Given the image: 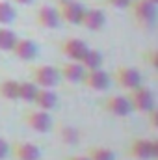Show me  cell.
Returning <instances> with one entry per match:
<instances>
[{"label":"cell","instance_id":"cell-1","mask_svg":"<svg viewBox=\"0 0 158 160\" xmlns=\"http://www.w3.org/2000/svg\"><path fill=\"white\" fill-rule=\"evenodd\" d=\"M128 102L132 106V110L140 112V114H151L156 106L155 102V93L147 88V86H138L134 89L128 91Z\"/></svg>","mask_w":158,"mask_h":160},{"label":"cell","instance_id":"cell-2","mask_svg":"<svg viewBox=\"0 0 158 160\" xmlns=\"http://www.w3.org/2000/svg\"><path fill=\"white\" fill-rule=\"evenodd\" d=\"M134 21L143 26V28H149L155 24L156 21V4L153 2H147V0H132L130 6H128Z\"/></svg>","mask_w":158,"mask_h":160},{"label":"cell","instance_id":"cell-3","mask_svg":"<svg viewBox=\"0 0 158 160\" xmlns=\"http://www.w3.org/2000/svg\"><path fill=\"white\" fill-rule=\"evenodd\" d=\"M56 9H58L60 21H63L67 24H80L86 8L80 2H77V0H60Z\"/></svg>","mask_w":158,"mask_h":160},{"label":"cell","instance_id":"cell-4","mask_svg":"<svg viewBox=\"0 0 158 160\" xmlns=\"http://www.w3.org/2000/svg\"><path fill=\"white\" fill-rule=\"evenodd\" d=\"M130 157L138 160H151L158 157V142L156 140H147V138H138L130 143L128 147Z\"/></svg>","mask_w":158,"mask_h":160},{"label":"cell","instance_id":"cell-5","mask_svg":"<svg viewBox=\"0 0 158 160\" xmlns=\"http://www.w3.org/2000/svg\"><path fill=\"white\" fill-rule=\"evenodd\" d=\"M86 88L93 89V91H106L112 84V77L101 67V69H89L84 71V77L80 80Z\"/></svg>","mask_w":158,"mask_h":160},{"label":"cell","instance_id":"cell-6","mask_svg":"<svg viewBox=\"0 0 158 160\" xmlns=\"http://www.w3.org/2000/svg\"><path fill=\"white\" fill-rule=\"evenodd\" d=\"M114 80H116V84H117L119 88H123L126 91L141 86V75H140V71L134 69V67H128V65L117 67L114 71Z\"/></svg>","mask_w":158,"mask_h":160},{"label":"cell","instance_id":"cell-7","mask_svg":"<svg viewBox=\"0 0 158 160\" xmlns=\"http://www.w3.org/2000/svg\"><path fill=\"white\" fill-rule=\"evenodd\" d=\"M32 82L37 88H54L60 82V73L52 65H37L32 69Z\"/></svg>","mask_w":158,"mask_h":160},{"label":"cell","instance_id":"cell-8","mask_svg":"<svg viewBox=\"0 0 158 160\" xmlns=\"http://www.w3.org/2000/svg\"><path fill=\"white\" fill-rule=\"evenodd\" d=\"M24 123H26L32 130H36V132H39V134H47V132H50V128H52V118H50V114L45 112V110H39V108L26 112V114H24Z\"/></svg>","mask_w":158,"mask_h":160},{"label":"cell","instance_id":"cell-9","mask_svg":"<svg viewBox=\"0 0 158 160\" xmlns=\"http://www.w3.org/2000/svg\"><path fill=\"white\" fill-rule=\"evenodd\" d=\"M62 54L65 58H69V62H80L84 58V54L87 52V43L84 39H78V38H67V39L62 43Z\"/></svg>","mask_w":158,"mask_h":160},{"label":"cell","instance_id":"cell-10","mask_svg":"<svg viewBox=\"0 0 158 160\" xmlns=\"http://www.w3.org/2000/svg\"><path fill=\"white\" fill-rule=\"evenodd\" d=\"M36 22L39 24L41 28H47V30H54L60 26V15H58V9L48 6V4H43L37 13H36Z\"/></svg>","mask_w":158,"mask_h":160},{"label":"cell","instance_id":"cell-11","mask_svg":"<svg viewBox=\"0 0 158 160\" xmlns=\"http://www.w3.org/2000/svg\"><path fill=\"white\" fill-rule=\"evenodd\" d=\"M102 108H104L108 114L117 116V118H125V116H128V114L132 112V106H130L128 99L123 97V95H112V97H108V99L102 102Z\"/></svg>","mask_w":158,"mask_h":160},{"label":"cell","instance_id":"cell-12","mask_svg":"<svg viewBox=\"0 0 158 160\" xmlns=\"http://www.w3.org/2000/svg\"><path fill=\"white\" fill-rule=\"evenodd\" d=\"M80 24L91 32H97L101 30L104 24H106V15L102 9L99 8H91V9H84V15H82V21Z\"/></svg>","mask_w":158,"mask_h":160},{"label":"cell","instance_id":"cell-13","mask_svg":"<svg viewBox=\"0 0 158 160\" xmlns=\"http://www.w3.org/2000/svg\"><path fill=\"white\" fill-rule=\"evenodd\" d=\"M11 52H13L21 62H32V60L37 58L39 48H37V45H36L32 39L22 38V39H17V43H15V47H13Z\"/></svg>","mask_w":158,"mask_h":160},{"label":"cell","instance_id":"cell-14","mask_svg":"<svg viewBox=\"0 0 158 160\" xmlns=\"http://www.w3.org/2000/svg\"><path fill=\"white\" fill-rule=\"evenodd\" d=\"M13 155L17 160H39L41 158V151L39 147L32 142H17L11 145Z\"/></svg>","mask_w":158,"mask_h":160},{"label":"cell","instance_id":"cell-15","mask_svg":"<svg viewBox=\"0 0 158 160\" xmlns=\"http://www.w3.org/2000/svg\"><path fill=\"white\" fill-rule=\"evenodd\" d=\"M32 102L39 110L50 112V110H54L58 106V95L52 89H48V88H37V93H36V97H34Z\"/></svg>","mask_w":158,"mask_h":160},{"label":"cell","instance_id":"cell-16","mask_svg":"<svg viewBox=\"0 0 158 160\" xmlns=\"http://www.w3.org/2000/svg\"><path fill=\"white\" fill-rule=\"evenodd\" d=\"M84 67H82V63L80 62H65L60 69H58V73H60V77H63V78L67 80V82H71V84H77L82 80L84 77Z\"/></svg>","mask_w":158,"mask_h":160},{"label":"cell","instance_id":"cell-17","mask_svg":"<svg viewBox=\"0 0 158 160\" xmlns=\"http://www.w3.org/2000/svg\"><path fill=\"white\" fill-rule=\"evenodd\" d=\"M80 63H82V67L86 71H89V69H101L102 67V54L99 50H95V48H87V52L84 54V58L80 60Z\"/></svg>","mask_w":158,"mask_h":160},{"label":"cell","instance_id":"cell-18","mask_svg":"<svg viewBox=\"0 0 158 160\" xmlns=\"http://www.w3.org/2000/svg\"><path fill=\"white\" fill-rule=\"evenodd\" d=\"M37 93V86L30 80V82H19V91H17V101H24V102H32L34 97Z\"/></svg>","mask_w":158,"mask_h":160},{"label":"cell","instance_id":"cell-19","mask_svg":"<svg viewBox=\"0 0 158 160\" xmlns=\"http://www.w3.org/2000/svg\"><path fill=\"white\" fill-rule=\"evenodd\" d=\"M15 19H17L15 8L7 0H0V26H7V24L15 22Z\"/></svg>","mask_w":158,"mask_h":160},{"label":"cell","instance_id":"cell-20","mask_svg":"<svg viewBox=\"0 0 158 160\" xmlns=\"http://www.w3.org/2000/svg\"><path fill=\"white\" fill-rule=\"evenodd\" d=\"M86 157L89 160H116V153L104 145H93V147H89Z\"/></svg>","mask_w":158,"mask_h":160},{"label":"cell","instance_id":"cell-21","mask_svg":"<svg viewBox=\"0 0 158 160\" xmlns=\"http://www.w3.org/2000/svg\"><path fill=\"white\" fill-rule=\"evenodd\" d=\"M19 82L17 80H4L0 82V97L6 101H17Z\"/></svg>","mask_w":158,"mask_h":160},{"label":"cell","instance_id":"cell-22","mask_svg":"<svg viewBox=\"0 0 158 160\" xmlns=\"http://www.w3.org/2000/svg\"><path fill=\"white\" fill-rule=\"evenodd\" d=\"M17 34L9 28H0V50H6V52H11L15 43H17Z\"/></svg>","mask_w":158,"mask_h":160},{"label":"cell","instance_id":"cell-23","mask_svg":"<svg viewBox=\"0 0 158 160\" xmlns=\"http://www.w3.org/2000/svg\"><path fill=\"white\" fill-rule=\"evenodd\" d=\"M62 136H63V140L65 142H71V143H75L77 140H78V134H77V130L75 128H62Z\"/></svg>","mask_w":158,"mask_h":160},{"label":"cell","instance_id":"cell-24","mask_svg":"<svg viewBox=\"0 0 158 160\" xmlns=\"http://www.w3.org/2000/svg\"><path fill=\"white\" fill-rule=\"evenodd\" d=\"M106 2H108L112 8H116V9H126L132 0H106Z\"/></svg>","mask_w":158,"mask_h":160},{"label":"cell","instance_id":"cell-25","mask_svg":"<svg viewBox=\"0 0 158 160\" xmlns=\"http://www.w3.org/2000/svg\"><path fill=\"white\" fill-rule=\"evenodd\" d=\"M7 153H9V143L4 140V138H0V160H4L7 157Z\"/></svg>","mask_w":158,"mask_h":160},{"label":"cell","instance_id":"cell-26","mask_svg":"<svg viewBox=\"0 0 158 160\" xmlns=\"http://www.w3.org/2000/svg\"><path fill=\"white\" fill-rule=\"evenodd\" d=\"M13 4H19V6H30L34 0H11Z\"/></svg>","mask_w":158,"mask_h":160},{"label":"cell","instance_id":"cell-27","mask_svg":"<svg viewBox=\"0 0 158 160\" xmlns=\"http://www.w3.org/2000/svg\"><path fill=\"white\" fill-rule=\"evenodd\" d=\"M67 160H89L86 155H75V157H69Z\"/></svg>","mask_w":158,"mask_h":160},{"label":"cell","instance_id":"cell-28","mask_svg":"<svg viewBox=\"0 0 158 160\" xmlns=\"http://www.w3.org/2000/svg\"><path fill=\"white\" fill-rule=\"evenodd\" d=\"M147 2H153V4H158V0H147Z\"/></svg>","mask_w":158,"mask_h":160}]
</instances>
